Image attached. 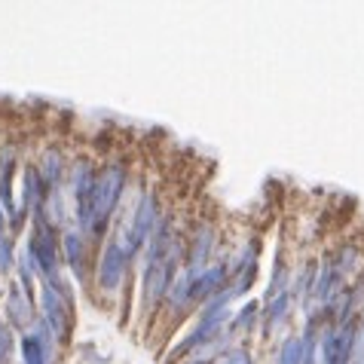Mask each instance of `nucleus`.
Segmentation results:
<instances>
[{"label": "nucleus", "mask_w": 364, "mask_h": 364, "mask_svg": "<svg viewBox=\"0 0 364 364\" xmlns=\"http://www.w3.org/2000/svg\"><path fill=\"white\" fill-rule=\"evenodd\" d=\"M119 190H123V168L119 166H107L105 171H98L92 178V190H89L86 208L80 215V224L89 232H101L107 224V218L114 215Z\"/></svg>", "instance_id": "nucleus-1"}, {"label": "nucleus", "mask_w": 364, "mask_h": 364, "mask_svg": "<svg viewBox=\"0 0 364 364\" xmlns=\"http://www.w3.org/2000/svg\"><path fill=\"white\" fill-rule=\"evenodd\" d=\"M9 355H13V337L6 328H0V364L9 361Z\"/></svg>", "instance_id": "nucleus-9"}, {"label": "nucleus", "mask_w": 364, "mask_h": 364, "mask_svg": "<svg viewBox=\"0 0 364 364\" xmlns=\"http://www.w3.org/2000/svg\"><path fill=\"white\" fill-rule=\"evenodd\" d=\"M352 343H355L352 325H343L337 331H331L325 337V358H328V364H346L352 358Z\"/></svg>", "instance_id": "nucleus-4"}, {"label": "nucleus", "mask_w": 364, "mask_h": 364, "mask_svg": "<svg viewBox=\"0 0 364 364\" xmlns=\"http://www.w3.org/2000/svg\"><path fill=\"white\" fill-rule=\"evenodd\" d=\"M43 306H46V325L53 328L58 337H65L68 325H70V316H68V303L62 300V291L46 285L43 288Z\"/></svg>", "instance_id": "nucleus-3"}, {"label": "nucleus", "mask_w": 364, "mask_h": 364, "mask_svg": "<svg viewBox=\"0 0 364 364\" xmlns=\"http://www.w3.org/2000/svg\"><path fill=\"white\" fill-rule=\"evenodd\" d=\"M220 364H248V355L245 352H232V355H227Z\"/></svg>", "instance_id": "nucleus-10"}, {"label": "nucleus", "mask_w": 364, "mask_h": 364, "mask_svg": "<svg viewBox=\"0 0 364 364\" xmlns=\"http://www.w3.org/2000/svg\"><path fill=\"white\" fill-rule=\"evenodd\" d=\"M126 255L119 251L117 242H110L107 251H105V257H101V264H98V276H101V285L105 288H117L119 285V279H123V267H126Z\"/></svg>", "instance_id": "nucleus-5"}, {"label": "nucleus", "mask_w": 364, "mask_h": 364, "mask_svg": "<svg viewBox=\"0 0 364 364\" xmlns=\"http://www.w3.org/2000/svg\"><path fill=\"white\" fill-rule=\"evenodd\" d=\"M303 358H309V352H306V340H288L285 343V349H282V364H303Z\"/></svg>", "instance_id": "nucleus-7"}, {"label": "nucleus", "mask_w": 364, "mask_h": 364, "mask_svg": "<svg viewBox=\"0 0 364 364\" xmlns=\"http://www.w3.org/2000/svg\"><path fill=\"white\" fill-rule=\"evenodd\" d=\"M65 251H68L70 267H74L77 276H80V272H83V245H80V236H77V232H68V236H65Z\"/></svg>", "instance_id": "nucleus-8"}, {"label": "nucleus", "mask_w": 364, "mask_h": 364, "mask_svg": "<svg viewBox=\"0 0 364 364\" xmlns=\"http://www.w3.org/2000/svg\"><path fill=\"white\" fill-rule=\"evenodd\" d=\"M171 272H175V248H171V236L163 227L154 236L150 245V260H147V272H144V294L147 303H156L163 297V291L171 285Z\"/></svg>", "instance_id": "nucleus-2"}, {"label": "nucleus", "mask_w": 364, "mask_h": 364, "mask_svg": "<svg viewBox=\"0 0 364 364\" xmlns=\"http://www.w3.org/2000/svg\"><path fill=\"white\" fill-rule=\"evenodd\" d=\"M0 227H4V215H0Z\"/></svg>", "instance_id": "nucleus-11"}, {"label": "nucleus", "mask_w": 364, "mask_h": 364, "mask_svg": "<svg viewBox=\"0 0 364 364\" xmlns=\"http://www.w3.org/2000/svg\"><path fill=\"white\" fill-rule=\"evenodd\" d=\"M22 352H25V364H46L49 358V349L43 346V340L37 337V333H31V337H25L22 343Z\"/></svg>", "instance_id": "nucleus-6"}]
</instances>
